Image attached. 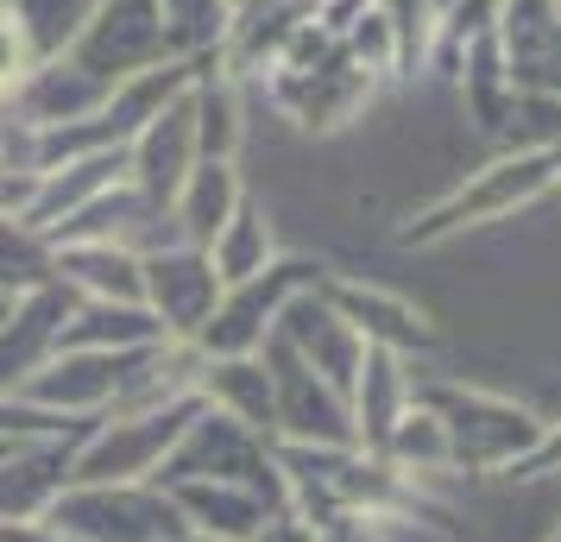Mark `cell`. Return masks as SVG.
<instances>
[{"label": "cell", "instance_id": "6da1fadb", "mask_svg": "<svg viewBox=\"0 0 561 542\" xmlns=\"http://www.w3.org/2000/svg\"><path fill=\"white\" fill-rule=\"evenodd\" d=\"M561 177V158L556 152H536V146H505V152L480 164L473 177H460L448 196H435L430 208H416L404 228L391 233V246L404 253H423V246H442L455 233L492 228V221H511L517 208H536L556 196Z\"/></svg>", "mask_w": 561, "mask_h": 542}, {"label": "cell", "instance_id": "7a4b0ae2", "mask_svg": "<svg viewBox=\"0 0 561 542\" xmlns=\"http://www.w3.org/2000/svg\"><path fill=\"white\" fill-rule=\"evenodd\" d=\"M416 404H430L448 441V473L505 480L511 466L542 441V416L505 391L460 385V379H416Z\"/></svg>", "mask_w": 561, "mask_h": 542}, {"label": "cell", "instance_id": "3957f363", "mask_svg": "<svg viewBox=\"0 0 561 542\" xmlns=\"http://www.w3.org/2000/svg\"><path fill=\"white\" fill-rule=\"evenodd\" d=\"M259 82H265V95H272L304 132L347 127L359 107L373 102V89H379V77L359 70L354 51H347L341 38H329L316 20H309L304 38L272 64V77H259Z\"/></svg>", "mask_w": 561, "mask_h": 542}, {"label": "cell", "instance_id": "277c9868", "mask_svg": "<svg viewBox=\"0 0 561 542\" xmlns=\"http://www.w3.org/2000/svg\"><path fill=\"white\" fill-rule=\"evenodd\" d=\"M178 480H228V486H253L259 498H272L278 511H290V486L278 473V454H272V436H259L247 423H233L221 411H196L183 423L178 448L158 466V486H178Z\"/></svg>", "mask_w": 561, "mask_h": 542}, {"label": "cell", "instance_id": "5b68a950", "mask_svg": "<svg viewBox=\"0 0 561 542\" xmlns=\"http://www.w3.org/2000/svg\"><path fill=\"white\" fill-rule=\"evenodd\" d=\"M203 411V397H178L158 411H107L89 423V436L70 454V486H127V480H158L164 454L178 448L183 423Z\"/></svg>", "mask_w": 561, "mask_h": 542}, {"label": "cell", "instance_id": "8992f818", "mask_svg": "<svg viewBox=\"0 0 561 542\" xmlns=\"http://www.w3.org/2000/svg\"><path fill=\"white\" fill-rule=\"evenodd\" d=\"M329 272H334L329 258L278 253L265 272H253V278H240V285L221 290V303L208 315V328L196 335V347H203V354H259V347L272 341V328H278V315L290 310L297 297L322 290Z\"/></svg>", "mask_w": 561, "mask_h": 542}, {"label": "cell", "instance_id": "52a82bcc", "mask_svg": "<svg viewBox=\"0 0 561 542\" xmlns=\"http://www.w3.org/2000/svg\"><path fill=\"white\" fill-rule=\"evenodd\" d=\"M51 530L64 542H171L183 537L178 498L158 480H127V486H64L51 511Z\"/></svg>", "mask_w": 561, "mask_h": 542}, {"label": "cell", "instance_id": "ba28073f", "mask_svg": "<svg viewBox=\"0 0 561 542\" xmlns=\"http://www.w3.org/2000/svg\"><path fill=\"white\" fill-rule=\"evenodd\" d=\"M64 57H77L89 77H102L107 89H121L127 77L158 70V64H171L183 51H178V38H171V26H164V7L158 0H95L89 26L77 32V45Z\"/></svg>", "mask_w": 561, "mask_h": 542}, {"label": "cell", "instance_id": "9c48e42d", "mask_svg": "<svg viewBox=\"0 0 561 542\" xmlns=\"http://www.w3.org/2000/svg\"><path fill=\"white\" fill-rule=\"evenodd\" d=\"M259 360L272 372V441H304V448H359L354 441V411L347 397L309 372L278 335L259 347Z\"/></svg>", "mask_w": 561, "mask_h": 542}, {"label": "cell", "instance_id": "30bf717a", "mask_svg": "<svg viewBox=\"0 0 561 542\" xmlns=\"http://www.w3.org/2000/svg\"><path fill=\"white\" fill-rule=\"evenodd\" d=\"M221 278L208 265L203 246H183V240H164L152 253H139V303L158 315L164 341H196L208 328V315L221 303Z\"/></svg>", "mask_w": 561, "mask_h": 542}, {"label": "cell", "instance_id": "8fae6325", "mask_svg": "<svg viewBox=\"0 0 561 542\" xmlns=\"http://www.w3.org/2000/svg\"><path fill=\"white\" fill-rule=\"evenodd\" d=\"M322 297H329L334 310L354 322L366 347L404 354V360H416V354H435V347H442L435 315L416 310V303H410V297H398V290L366 285V278H347V272H329V278H322Z\"/></svg>", "mask_w": 561, "mask_h": 542}, {"label": "cell", "instance_id": "7c38bea8", "mask_svg": "<svg viewBox=\"0 0 561 542\" xmlns=\"http://www.w3.org/2000/svg\"><path fill=\"white\" fill-rule=\"evenodd\" d=\"M203 77V70H196ZM196 107H190V89H183L178 102H164L146 120V127L127 139V183L146 196L152 208L171 215V196L183 189V177L196 171Z\"/></svg>", "mask_w": 561, "mask_h": 542}, {"label": "cell", "instance_id": "4fadbf2b", "mask_svg": "<svg viewBox=\"0 0 561 542\" xmlns=\"http://www.w3.org/2000/svg\"><path fill=\"white\" fill-rule=\"evenodd\" d=\"M77 310V290L70 285H38L26 297H13L7 315H0V397L26 391L32 372H45L64 341V315Z\"/></svg>", "mask_w": 561, "mask_h": 542}, {"label": "cell", "instance_id": "5bb4252c", "mask_svg": "<svg viewBox=\"0 0 561 542\" xmlns=\"http://www.w3.org/2000/svg\"><path fill=\"white\" fill-rule=\"evenodd\" d=\"M272 335L297 354V360L309 366V372H322L341 397L354 391V379H359V360H366V341H359V328L347 322V315L334 310L322 290H309V297H297L290 310L278 315V328Z\"/></svg>", "mask_w": 561, "mask_h": 542}, {"label": "cell", "instance_id": "9a60e30c", "mask_svg": "<svg viewBox=\"0 0 561 542\" xmlns=\"http://www.w3.org/2000/svg\"><path fill=\"white\" fill-rule=\"evenodd\" d=\"M107 89L102 77H89L77 57H51V64H32L26 82L13 89L7 114H20L32 127H77V120H95L107 107Z\"/></svg>", "mask_w": 561, "mask_h": 542}, {"label": "cell", "instance_id": "2e32d148", "mask_svg": "<svg viewBox=\"0 0 561 542\" xmlns=\"http://www.w3.org/2000/svg\"><path fill=\"white\" fill-rule=\"evenodd\" d=\"M77 441H20L0 454V523H32V517L51 511L57 492L70 486Z\"/></svg>", "mask_w": 561, "mask_h": 542}, {"label": "cell", "instance_id": "e0dca14e", "mask_svg": "<svg viewBox=\"0 0 561 542\" xmlns=\"http://www.w3.org/2000/svg\"><path fill=\"white\" fill-rule=\"evenodd\" d=\"M410 397H416V372H410L404 354L366 347L359 379H354V391H347V411H354V441L366 448V454H379V448H385L391 423L410 411Z\"/></svg>", "mask_w": 561, "mask_h": 542}, {"label": "cell", "instance_id": "ac0fdd59", "mask_svg": "<svg viewBox=\"0 0 561 542\" xmlns=\"http://www.w3.org/2000/svg\"><path fill=\"white\" fill-rule=\"evenodd\" d=\"M164 492L178 498L183 523L196 537H215V542H253L265 530V517L278 511L253 486H228V480H178V486H164Z\"/></svg>", "mask_w": 561, "mask_h": 542}, {"label": "cell", "instance_id": "d6986e66", "mask_svg": "<svg viewBox=\"0 0 561 542\" xmlns=\"http://www.w3.org/2000/svg\"><path fill=\"white\" fill-rule=\"evenodd\" d=\"M247 203V183H240V164L233 158H196V171L183 177V189L171 196V228H178L183 246H203L233 221V208Z\"/></svg>", "mask_w": 561, "mask_h": 542}, {"label": "cell", "instance_id": "ffe728a7", "mask_svg": "<svg viewBox=\"0 0 561 542\" xmlns=\"http://www.w3.org/2000/svg\"><path fill=\"white\" fill-rule=\"evenodd\" d=\"M196 397L208 411L247 423L259 436H272V372L259 354H203V372H196Z\"/></svg>", "mask_w": 561, "mask_h": 542}, {"label": "cell", "instance_id": "44dd1931", "mask_svg": "<svg viewBox=\"0 0 561 542\" xmlns=\"http://www.w3.org/2000/svg\"><path fill=\"white\" fill-rule=\"evenodd\" d=\"M57 285L95 303H139V253L114 240H70L57 246Z\"/></svg>", "mask_w": 561, "mask_h": 542}, {"label": "cell", "instance_id": "7402d4cb", "mask_svg": "<svg viewBox=\"0 0 561 542\" xmlns=\"http://www.w3.org/2000/svg\"><path fill=\"white\" fill-rule=\"evenodd\" d=\"M164 328L146 303H95L77 297V310L64 315V341L57 347H89V354H127V347H158Z\"/></svg>", "mask_w": 561, "mask_h": 542}, {"label": "cell", "instance_id": "603a6c76", "mask_svg": "<svg viewBox=\"0 0 561 542\" xmlns=\"http://www.w3.org/2000/svg\"><path fill=\"white\" fill-rule=\"evenodd\" d=\"M455 82H460V102H467V114H473V127L499 139V132H505V120H511V102H517V82H511L505 51H499V26L480 32V38L460 51Z\"/></svg>", "mask_w": 561, "mask_h": 542}, {"label": "cell", "instance_id": "cb8c5ba5", "mask_svg": "<svg viewBox=\"0 0 561 542\" xmlns=\"http://www.w3.org/2000/svg\"><path fill=\"white\" fill-rule=\"evenodd\" d=\"M272 258H278V228H272L265 203H259V196H247V203L233 208L228 228L208 240V265H215V278H221V285H240V278L265 272Z\"/></svg>", "mask_w": 561, "mask_h": 542}, {"label": "cell", "instance_id": "d4e9b609", "mask_svg": "<svg viewBox=\"0 0 561 542\" xmlns=\"http://www.w3.org/2000/svg\"><path fill=\"white\" fill-rule=\"evenodd\" d=\"M190 107H196V152L203 158H233L240 152V82L221 70V57H208L203 77L190 82Z\"/></svg>", "mask_w": 561, "mask_h": 542}, {"label": "cell", "instance_id": "484cf974", "mask_svg": "<svg viewBox=\"0 0 561 542\" xmlns=\"http://www.w3.org/2000/svg\"><path fill=\"white\" fill-rule=\"evenodd\" d=\"M7 13H13V26L26 38L32 64H51L77 45V32L89 26V13H95V0H0Z\"/></svg>", "mask_w": 561, "mask_h": 542}, {"label": "cell", "instance_id": "4316f807", "mask_svg": "<svg viewBox=\"0 0 561 542\" xmlns=\"http://www.w3.org/2000/svg\"><path fill=\"white\" fill-rule=\"evenodd\" d=\"M51 278H57V246L26 215H0V297H26Z\"/></svg>", "mask_w": 561, "mask_h": 542}, {"label": "cell", "instance_id": "83f0119b", "mask_svg": "<svg viewBox=\"0 0 561 542\" xmlns=\"http://www.w3.org/2000/svg\"><path fill=\"white\" fill-rule=\"evenodd\" d=\"M385 461L398 466L404 480H435V473H448V441H442V423H435V411L430 404H416L410 397V411L391 423V436H385V448H379Z\"/></svg>", "mask_w": 561, "mask_h": 542}, {"label": "cell", "instance_id": "f1b7e54d", "mask_svg": "<svg viewBox=\"0 0 561 542\" xmlns=\"http://www.w3.org/2000/svg\"><path fill=\"white\" fill-rule=\"evenodd\" d=\"M366 7L391 26L404 77L416 70V64H430V45H435V7H430V0H366Z\"/></svg>", "mask_w": 561, "mask_h": 542}, {"label": "cell", "instance_id": "f546056e", "mask_svg": "<svg viewBox=\"0 0 561 542\" xmlns=\"http://www.w3.org/2000/svg\"><path fill=\"white\" fill-rule=\"evenodd\" d=\"M158 7H164V26H171L183 57L215 51L228 32V0H158Z\"/></svg>", "mask_w": 561, "mask_h": 542}, {"label": "cell", "instance_id": "4dcf8cb0", "mask_svg": "<svg viewBox=\"0 0 561 542\" xmlns=\"http://www.w3.org/2000/svg\"><path fill=\"white\" fill-rule=\"evenodd\" d=\"M26 70H32V51L20 38V26H13V13L0 7V107L13 102V89L26 82Z\"/></svg>", "mask_w": 561, "mask_h": 542}, {"label": "cell", "instance_id": "1f68e13d", "mask_svg": "<svg viewBox=\"0 0 561 542\" xmlns=\"http://www.w3.org/2000/svg\"><path fill=\"white\" fill-rule=\"evenodd\" d=\"M549 473H561V423H542V441L511 466L505 480H549Z\"/></svg>", "mask_w": 561, "mask_h": 542}, {"label": "cell", "instance_id": "d6a6232c", "mask_svg": "<svg viewBox=\"0 0 561 542\" xmlns=\"http://www.w3.org/2000/svg\"><path fill=\"white\" fill-rule=\"evenodd\" d=\"M253 542H322V537H316L297 511H272V517H265V530H259Z\"/></svg>", "mask_w": 561, "mask_h": 542}, {"label": "cell", "instance_id": "836d02e7", "mask_svg": "<svg viewBox=\"0 0 561 542\" xmlns=\"http://www.w3.org/2000/svg\"><path fill=\"white\" fill-rule=\"evenodd\" d=\"M32 183H38V177H20V171H7V164H0V215H26Z\"/></svg>", "mask_w": 561, "mask_h": 542}, {"label": "cell", "instance_id": "e575fe53", "mask_svg": "<svg viewBox=\"0 0 561 542\" xmlns=\"http://www.w3.org/2000/svg\"><path fill=\"white\" fill-rule=\"evenodd\" d=\"M0 542H64L51 530V517H32V523H0Z\"/></svg>", "mask_w": 561, "mask_h": 542}, {"label": "cell", "instance_id": "d590c367", "mask_svg": "<svg viewBox=\"0 0 561 542\" xmlns=\"http://www.w3.org/2000/svg\"><path fill=\"white\" fill-rule=\"evenodd\" d=\"M171 542H215V537H196V530H183V537H171Z\"/></svg>", "mask_w": 561, "mask_h": 542}, {"label": "cell", "instance_id": "8d00e7d4", "mask_svg": "<svg viewBox=\"0 0 561 542\" xmlns=\"http://www.w3.org/2000/svg\"><path fill=\"white\" fill-rule=\"evenodd\" d=\"M542 542H561V511H556V530H549V537H542Z\"/></svg>", "mask_w": 561, "mask_h": 542}, {"label": "cell", "instance_id": "74e56055", "mask_svg": "<svg viewBox=\"0 0 561 542\" xmlns=\"http://www.w3.org/2000/svg\"><path fill=\"white\" fill-rule=\"evenodd\" d=\"M7 303H13V297H0V315H7Z\"/></svg>", "mask_w": 561, "mask_h": 542}, {"label": "cell", "instance_id": "f35d334b", "mask_svg": "<svg viewBox=\"0 0 561 542\" xmlns=\"http://www.w3.org/2000/svg\"><path fill=\"white\" fill-rule=\"evenodd\" d=\"M233 7H247V0H228V13H233Z\"/></svg>", "mask_w": 561, "mask_h": 542}, {"label": "cell", "instance_id": "ab89813d", "mask_svg": "<svg viewBox=\"0 0 561 542\" xmlns=\"http://www.w3.org/2000/svg\"><path fill=\"white\" fill-rule=\"evenodd\" d=\"M556 158H561V152H556ZM556 196H561V177H556Z\"/></svg>", "mask_w": 561, "mask_h": 542}]
</instances>
